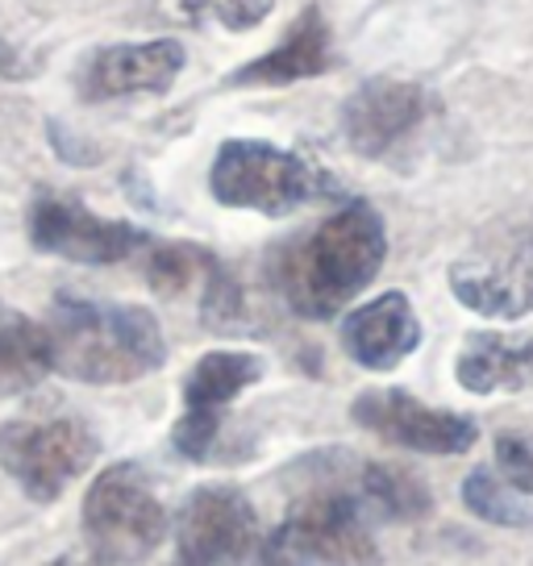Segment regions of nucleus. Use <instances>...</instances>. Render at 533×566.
Masks as SVG:
<instances>
[{
  "label": "nucleus",
  "mask_w": 533,
  "mask_h": 566,
  "mask_svg": "<svg viewBox=\"0 0 533 566\" xmlns=\"http://www.w3.org/2000/svg\"><path fill=\"white\" fill-rule=\"evenodd\" d=\"M42 325L51 337V371L75 384H134L167 363V337L143 304H108L59 292Z\"/></svg>",
  "instance_id": "1"
},
{
  "label": "nucleus",
  "mask_w": 533,
  "mask_h": 566,
  "mask_svg": "<svg viewBox=\"0 0 533 566\" xmlns=\"http://www.w3.org/2000/svg\"><path fill=\"white\" fill-rule=\"evenodd\" d=\"M388 259V233L372 205H346L317 230L296 238L275 259V283L292 313L325 321L342 313L379 275Z\"/></svg>",
  "instance_id": "2"
},
{
  "label": "nucleus",
  "mask_w": 533,
  "mask_h": 566,
  "mask_svg": "<svg viewBox=\"0 0 533 566\" xmlns=\"http://www.w3.org/2000/svg\"><path fill=\"white\" fill-rule=\"evenodd\" d=\"M450 292L480 317H533V209H513L488 221L450 263Z\"/></svg>",
  "instance_id": "3"
},
{
  "label": "nucleus",
  "mask_w": 533,
  "mask_h": 566,
  "mask_svg": "<svg viewBox=\"0 0 533 566\" xmlns=\"http://www.w3.org/2000/svg\"><path fill=\"white\" fill-rule=\"evenodd\" d=\"M80 521L92 558L113 566L143 563L167 537V509L138 462H113L92 479Z\"/></svg>",
  "instance_id": "4"
},
{
  "label": "nucleus",
  "mask_w": 533,
  "mask_h": 566,
  "mask_svg": "<svg viewBox=\"0 0 533 566\" xmlns=\"http://www.w3.org/2000/svg\"><path fill=\"white\" fill-rule=\"evenodd\" d=\"M101 459V438L80 417H13L0 424V471L34 504H54Z\"/></svg>",
  "instance_id": "5"
},
{
  "label": "nucleus",
  "mask_w": 533,
  "mask_h": 566,
  "mask_svg": "<svg viewBox=\"0 0 533 566\" xmlns=\"http://www.w3.org/2000/svg\"><path fill=\"white\" fill-rule=\"evenodd\" d=\"M375 537L358 492L309 495L263 542V566H372Z\"/></svg>",
  "instance_id": "6"
},
{
  "label": "nucleus",
  "mask_w": 533,
  "mask_h": 566,
  "mask_svg": "<svg viewBox=\"0 0 533 566\" xmlns=\"http://www.w3.org/2000/svg\"><path fill=\"white\" fill-rule=\"evenodd\" d=\"M321 188L317 171L271 142L233 138L217 150L213 171H209V192L226 209H250L263 217H288L304 200H313Z\"/></svg>",
  "instance_id": "7"
},
{
  "label": "nucleus",
  "mask_w": 533,
  "mask_h": 566,
  "mask_svg": "<svg viewBox=\"0 0 533 566\" xmlns=\"http://www.w3.org/2000/svg\"><path fill=\"white\" fill-rule=\"evenodd\" d=\"M30 242L67 263L113 266L150 247V233L117 217H101L67 192H38L30 205Z\"/></svg>",
  "instance_id": "8"
},
{
  "label": "nucleus",
  "mask_w": 533,
  "mask_h": 566,
  "mask_svg": "<svg viewBox=\"0 0 533 566\" xmlns=\"http://www.w3.org/2000/svg\"><path fill=\"white\" fill-rule=\"evenodd\" d=\"M259 542V516L238 488H196L176 521L179 566H238Z\"/></svg>",
  "instance_id": "9"
},
{
  "label": "nucleus",
  "mask_w": 533,
  "mask_h": 566,
  "mask_svg": "<svg viewBox=\"0 0 533 566\" xmlns=\"http://www.w3.org/2000/svg\"><path fill=\"white\" fill-rule=\"evenodd\" d=\"M351 417L363 429L379 433L384 442L417 450V454H467L475 446V438H480V429H475L471 417L429 408L421 400H412L409 391L396 388L363 391L351 405Z\"/></svg>",
  "instance_id": "10"
},
{
  "label": "nucleus",
  "mask_w": 533,
  "mask_h": 566,
  "mask_svg": "<svg viewBox=\"0 0 533 566\" xmlns=\"http://www.w3.org/2000/svg\"><path fill=\"white\" fill-rule=\"evenodd\" d=\"M184 63H188V54L176 38L101 46L80 75V96L88 105L125 101V96H163L179 80Z\"/></svg>",
  "instance_id": "11"
},
{
  "label": "nucleus",
  "mask_w": 533,
  "mask_h": 566,
  "mask_svg": "<svg viewBox=\"0 0 533 566\" xmlns=\"http://www.w3.org/2000/svg\"><path fill=\"white\" fill-rule=\"evenodd\" d=\"M429 108L433 101L426 88L405 84V80H372L358 92H351V101L342 108V129L358 155L384 159L391 146H400L426 122Z\"/></svg>",
  "instance_id": "12"
},
{
  "label": "nucleus",
  "mask_w": 533,
  "mask_h": 566,
  "mask_svg": "<svg viewBox=\"0 0 533 566\" xmlns=\"http://www.w3.org/2000/svg\"><path fill=\"white\" fill-rule=\"evenodd\" d=\"M342 346L367 371H391L421 346V321L405 292H384L342 321Z\"/></svg>",
  "instance_id": "13"
},
{
  "label": "nucleus",
  "mask_w": 533,
  "mask_h": 566,
  "mask_svg": "<svg viewBox=\"0 0 533 566\" xmlns=\"http://www.w3.org/2000/svg\"><path fill=\"white\" fill-rule=\"evenodd\" d=\"M334 63V30L321 13V4H309L301 18L288 25V34L280 38L275 51H266L263 59H254L247 67L230 75V84L250 88V84H296V80H317Z\"/></svg>",
  "instance_id": "14"
},
{
  "label": "nucleus",
  "mask_w": 533,
  "mask_h": 566,
  "mask_svg": "<svg viewBox=\"0 0 533 566\" xmlns=\"http://www.w3.org/2000/svg\"><path fill=\"white\" fill-rule=\"evenodd\" d=\"M454 375L475 396L533 388V334H471Z\"/></svg>",
  "instance_id": "15"
},
{
  "label": "nucleus",
  "mask_w": 533,
  "mask_h": 566,
  "mask_svg": "<svg viewBox=\"0 0 533 566\" xmlns=\"http://www.w3.org/2000/svg\"><path fill=\"white\" fill-rule=\"evenodd\" d=\"M263 358L250 350H209L184 379V408L221 417L250 384L263 379Z\"/></svg>",
  "instance_id": "16"
},
{
  "label": "nucleus",
  "mask_w": 533,
  "mask_h": 566,
  "mask_svg": "<svg viewBox=\"0 0 533 566\" xmlns=\"http://www.w3.org/2000/svg\"><path fill=\"white\" fill-rule=\"evenodd\" d=\"M51 375L46 325L0 304V396H21Z\"/></svg>",
  "instance_id": "17"
},
{
  "label": "nucleus",
  "mask_w": 533,
  "mask_h": 566,
  "mask_svg": "<svg viewBox=\"0 0 533 566\" xmlns=\"http://www.w3.org/2000/svg\"><path fill=\"white\" fill-rule=\"evenodd\" d=\"M358 500L375 504L384 516H400V521H417L429 513V492L426 483L409 471L396 467H363L358 475Z\"/></svg>",
  "instance_id": "18"
},
{
  "label": "nucleus",
  "mask_w": 533,
  "mask_h": 566,
  "mask_svg": "<svg viewBox=\"0 0 533 566\" xmlns=\"http://www.w3.org/2000/svg\"><path fill=\"white\" fill-rule=\"evenodd\" d=\"M462 504L480 516V521L504 525V530H525L533 521L530 509L516 500L513 488L504 479H497V471H488V467H475L471 475L462 479Z\"/></svg>",
  "instance_id": "19"
},
{
  "label": "nucleus",
  "mask_w": 533,
  "mask_h": 566,
  "mask_svg": "<svg viewBox=\"0 0 533 566\" xmlns=\"http://www.w3.org/2000/svg\"><path fill=\"white\" fill-rule=\"evenodd\" d=\"M275 0H163V13H171L184 25H221V30H254Z\"/></svg>",
  "instance_id": "20"
},
{
  "label": "nucleus",
  "mask_w": 533,
  "mask_h": 566,
  "mask_svg": "<svg viewBox=\"0 0 533 566\" xmlns=\"http://www.w3.org/2000/svg\"><path fill=\"white\" fill-rule=\"evenodd\" d=\"M217 259L205 254L200 247H184V242H167V247H150L146 259V283L159 292V296H179L188 292Z\"/></svg>",
  "instance_id": "21"
},
{
  "label": "nucleus",
  "mask_w": 533,
  "mask_h": 566,
  "mask_svg": "<svg viewBox=\"0 0 533 566\" xmlns=\"http://www.w3.org/2000/svg\"><path fill=\"white\" fill-rule=\"evenodd\" d=\"M497 467L516 495H533V433H500Z\"/></svg>",
  "instance_id": "22"
},
{
  "label": "nucleus",
  "mask_w": 533,
  "mask_h": 566,
  "mask_svg": "<svg viewBox=\"0 0 533 566\" xmlns=\"http://www.w3.org/2000/svg\"><path fill=\"white\" fill-rule=\"evenodd\" d=\"M217 433H221V417H213V412H188V408H184V417L176 421L171 442H176V450L184 454V459L200 462V459H209Z\"/></svg>",
  "instance_id": "23"
},
{
  "label": "nucleus",
  "mask_w": 533,
  "mask_h": 566,
  "mask_svg": "<svg viewBox=\"0 0 533 566\" xmlns=\"http://www.w3.org/2000/svg\"><path fill=\"white\" fill-rule=\"evenodd\" d=\"M0 75H4V80H25V75H34V63H25L21 54H13L0 42Z\"/></svg>",
  "instance_id": "24"
},
{
  "label": "nucleus",
  "mask_w": 533,
  "mask_h": 566,
  "mask_svg": "<svg viewBox=\"0 0 533 566\" xmlns=\"http://www.w3.org/2000/svg\"><path fill=\"white\" fill-rule=\"evenodd\" d=\"M46 566H113V563H101V558H84V554H63V558H54V563H46Z\"/></svg>",
  "instance_id": "25"
}]
</instances>
